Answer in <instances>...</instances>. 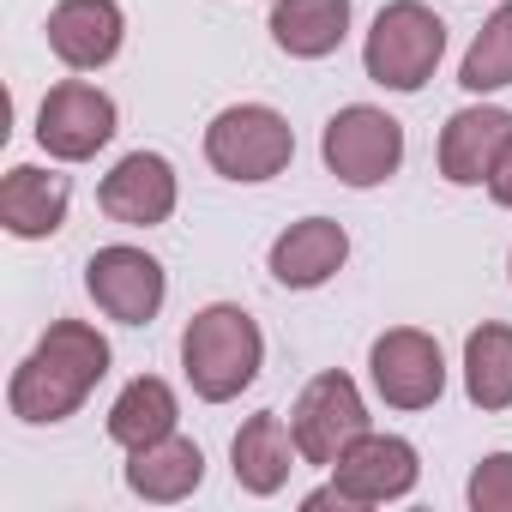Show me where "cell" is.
Instances as JSON below:
<instances>
[{"label":"cell","instance_id":"obj_1","mask_svg":"<svg viewBox=\"0 0 512 512\" xmlns=\"http://www.w3.org/2000/svg\"><path fill=\"white\" fill-rule=\"evenodd\" d=\"M109 338L91 326V320H55L37 350L13 368L7 380V410L31 428H49V422H67L85 410V398L103 386L109 374Z\"/></svg>","mask_w":512,"mask_h":512},{"label":"cell","instance_id":"obj_2","mask_svg":"<svg viewBox=\"0 0 512 512\" xmlns=\"http://www.w3.org/2000/svg\"><path fill=\"white\" fill-rule=\"evenodd\" d=\"M181 368L199 404H229L241 398L266 368V332L247 308L235 302H211L187 320L181 332Z\"/></svg>","mask_w":512,"mask_h":512},{"label":"cell","instance_id":"obj_3","mask_svg":"<svg viewBox=\"0 0 512 512\" xmlns=\"http://www.w3.org/2000/svg\"><path fill=\"white\" fill-rule=\"evenodd\" d=\"M446 55V25L434 19V7H422V0H392V7L374 13V31L362 43V73L380 85V91H422L434 79Z\"/></svg>","mask_w":512,"mask_h":512},{"label":"cell","instance_id":"obj_4","mask_svg":"<svg viewBox=\"0 0 512 512\" xmlns=\"http://www.w3.org/2000/svg\"><path fill=\"white\" fill-rule=\"evenodd\" d=\"M296 157V127L272 109V103H229L223 115H211L205 127V163L223 181L260 187L272 175H284Z\"/></svg>","mask_w":512,"mask_h":512},{"label":"cell","instance_id":"obj_5","mask_svg":"<svg viewBox=\"0 0 512 512\" xmlns=\"http://www.w3.org/2000/svg\"><path fill=\"white\" fill-rule=\"evenodd\" d=\"M320 157L344 187H380L404 163V127L374 103H344L320 133Z\"/></svg>","mask_w":512,"mask_h":512},{"label":"cell","instance_id":"obj_6","mask_svg":"<svg viewBox=\"0 0 512 512\" xmlns=\"http://www.w3.org/2000/svg\"><path fill=\"white\" fill-rule=\"evenodd\" d=\"M290 428H296V446H302V464H320L332 470L374 422H368V404H362V386L344 374V368H326L302 386L296 410H290Z\"/></svg>","mask_w":512,"mask_h":512},{"label":"cell","instance_id":"obj_7","mask_svg":"<svg viewBox=\"0 0 512 512\" xmlns=\"http://www.w3.org/2000/svg\"><path fill=\"white\" fill-rule=\"evenodd\" d=\"M85 296L115 326H151L163 314V302H169V272L145 247L115 241V247H97L85 260Z\"/></svg>","mask_w":512,"mask_h":512},{"label":"cell","instance_id":"obj_8","mask_svg":"<svg viewBox=\"0 0 512 512\" xmlns=\"http://www.w3.org/2000/svg\"><path fill=\"white\" fill-rule=\"evenodd\" d=\"M115 133H121V109L91 79H61L37 109V145L55 163H91Z\"/></svg>","mask_w":512,"mask_h":512},{"label":"cell","instance_id":"obj_9","mask_svg":"<svg viewBox=\"0 0 512 512\" xmlns=\"http://www.w3.org/2000/svg\"><path fill=\"white\" fill-rule=\"evenodd\" d=\"M368 380L386 410H428L446 392V356L422 326H392L368 350Z\"/></svg>","mask_w":512,"mask_h":512},{"label":"cell","instance_id":"obj_10","mask_svg":"<svg viewBox=\"0 0 512 512\" xmlns=\"http://www.w3.org/2000/svg\"><path fill=\"white\" fill-rule=\"evenodd\" d=\"M175 199H181V181H175V163L163 151H127L103 181H97V211L109 223H127V229H157L175 217Z\"/></svg>","mask_w":512,"mask_h":512},{"label":"cell","instance_id":"obj_11","mask_svg":"<svg viewBox=\"0 0 512 512\" xmlns=\"http://www.w3.org/2000/svg\"><path fill=\"white\" fill-rule=\"evenodd\" d=\"M416 476H422L416 446H410L404 434H374V428L332 464V482H338V494L350 500V512H356V506L404 500V494L416 488Z\"/></svg>","mask_w":512,"mask_h":512},{"label":"cell","instance_id":"obj_12","mask_svg":"<svg viewBox=\"0 0 512 512\" xmlns=\"http://www.w3.org/2000/svg\"><path fill=\"white\" fill-rule=\"evenodd\" d=\"M49 55L73 73H97L121 55L127 43V13L121 0H61V7L49 13Z\"/></svg>","mask_w":512,"mask_h":512},{"label":"cell","instance_id":"obj_13","mask_svg":"<svg viewBox=\"0 0 512 512\" xmlns=\"http://www.w3.org/2000/svg\"><path fill=\"white\" fill-rule=\"evenodd\" d=\"M302 464V446H296V428L278 416V410H260V416H247L229 440V470H235V488L253 494V500H272L290 470Z\"/></svg>","mask_w":512,"mask_h":512},{"label":"cell","instance_id":"obj_14","mask_svg":"<svg viewBox=\"0 0 512 512\" xmlns=\"http://www.w3.org/2000/svg\"><path fill=\"white\" fill-rule=\"evenodd\" d=\"M512 139V115L500 103H470L458 109L446 127H440V175L452 187H488L494 163H500V145Z\"/></svg>","mask_w":512,"mask_h":512},{"label":"cell","instance_id":"obj_15","mask_svg":"<svg viewBox=\"0 0 512 512\" xmlns=\"http://www.w3.org/2000/svg\"><path fill=\"white\" fill-rule=\"evenodd\" d=\"M344 260H350V229L338 217H302L272 241L266 266L284 290H320L344 272Z\"/></svg>","mask_w":512,"mask_h":512},{"label":"cell","instance_id":"obj_16","mask_svg":"<svg viewBox=\"0 0 512 512\" xmlns=\"http://www.w3.org/2000/svg\"><path fill=\"white\" fill-rule=\"evenodd\" d=\"M67 205H73V187L55 169L13 163L7 181H0V229L13 241H49L67 223Z\"/></svg>","mask_w":512,"mask_h":512},{"label":"cell","instance_id":"obj_17","mask_svg":"<svg viewBox=\"0 0 512 512\" xmlns=\"http://www.w3.org/2000/svg\"><path fill=\"white\" fill-rule=\"evenodd\" d=\"M121 476H127V494H139V500H151V506H175V500L199 494V482H205V452H199V440H187V434L175 428V434H163V440H151V446H133Z\"/></svg>","mask_w":512,"mask_h":512},{"label":"cell","instance_id":"obj_18","mask_svg":"<svg viewBox=\"0 0 512 512\" xmlns=\"http://www.w3.org/2000/svg\"><path fill=\"white\" fill-rule=\"evenodd\" d=\"M266 25L290 61H326L350 37V0H272Z\"/></svg>","mask_w":512,"mask_h":512},{"label":"cell","instance_id":"obj_19","mask_svg":"<svg viewBox=\"0 0 512 512\" xmlns=\"http://www.w3.org/2000/svg\"><path fill=\"white\" fill-rule=\"evenodd\" d=\"M175 428H181V404H175V386L157 380V374L127 380L121 398L109 404V440H115L121 452L151 446V440H163V434H175Z\"/></svg>","mask_w":512,"mask_h":512},{"label":"cell","instance_id":"obj_20","mask_svg":"<svg viewBox=\"0 0 512 512\" xmlns=\"http://www.w3.org/2000/svg\"><path fill=\"white\" fill-rule=\"evenodd\" d=\"M464 398L476 410H512V326L482 320L464 338Z\"/></svg>","mask_w":512,"mask_h":512},{"label":"cell","instance_id":"obj_21","mask_svg":"<svg viewBox=\"0 0 512 512\" xmlns=\"http://www.w3.org/2000/svg\"><path fill=\"white\" fill-rule=\"evenodd\" d=\"M458 85L470 97H488V91L512 85V0H500V7L482 19V31L470 37V49L458 61Z\"/></svg>","mask_w":512,"mask_h":512},{"label":"cell","instance_id":"obj_22","mask_svg":"<svg viewBox=\"0 0 512 512\" xmlns=\"http://www.w3.org/2000/svg\"><path fill=\"white\" fill-rule=\"evenodd\" d=\"M470 512H512V452H488L464 488Z\"/></svg>","mask_w":512,"mask_h":512},{"label":"cell","instance_id":"obj_23","mask_svg":"<svg viewBox=\"0 0 512 512\" xmlns=\"http://www.w3.org/2000/svg\"><path fill=\"white\" fill-rule=\"evenodd\" d=\"M488 199L512 211V139L500 145V163H494V175H488Z\"/></svg>","mask_w":512,"mask_h":512},{"label":"cell","instance_id":"obj_24","mask_svg":"<svg viewBox=\"0 0 512 512\" xmlns=\"http://www.w3.org/2000/svg\"><path fill=\"white\" fill-rule=\"evenodd\" d=\"M506 272H512V260H506Z\"/></svg>","mask_w":512,"mask_h":512}]
</instances>
